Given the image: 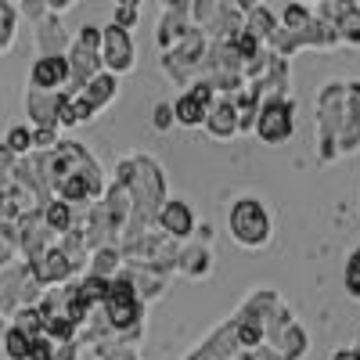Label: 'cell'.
I'll use <instances>...</instances> for the list:
<instances>
[{
  "label": "cell",
  "mask_w": 360,
  "mask_h": 360,
  "mask_svg": "<svg viewBox=\"0 0 360 360\" xmlns=\"http://www.w3.org/2000/svg\"><path fill=\"white\" fill-rule=\"evenodd\" d=\"M227 231L242 249H266L270 234H274V224H270V213L259 198H234L227 209Z\"/></svg>",
  "instance_id": "obj_1"
},
{
  "label": "cell",
  "mask_w": 360,
  "mask_h": 360,
  "mask_svg": "<svg viewBox=\"0 0 360 360\" xmlns=\"http://www.w3.org/2000/svg\"><path fill=\"white\" fill-rule=\"evenodd\" d=\"M252 134L263 144H285L295 134V101L292 98H266V101H259Z\"/></svg>",
  "instance_id": "obj_2"
},
{
  "label": "cell",
  "mask_w": 360,
  "mask_h": 360,
  "mask_svg": "<svg viewBox=\"0 0 360 360\" xmlns=\"http://www.w3.org/2000/svg\"><path fill=\"white\" fill-rule=\"evenodd\" d=\"M98 54H101V69L112 72V76H127L137 65V51H134L130 33L119 29V25H112V22L101 29V51Z\"/></svg>",
  "instance_id": "obj_3"
},
{
  "label": "cell",
  "mask_w": 360,
  "mask_h": 360,
  "mask_svg": "<svg viewBox=\"0 0 360 360\" xmlns=\"http://www.w3.org/2000/svg\"><path fill=\"white\" fill-rule=\"evenodd\" d=\"M159 227L166 238H173V242H180V238H188L195 231V213H191V205L188 202H180V198H169L159 205V213H155Z\"/></svg>",
  "instance_id": "obj_4"
},
{
  "label": "cell",
  "mask_w": 360,
  "mask_h": 360,
  "mask_svg": "<svg viewBox=\"0 0 360 360\" xmlns=\"http://www.w3.org/2000/svg\"><path fill=\"white\" fill-rule=\"evenodd\" d=\"M69 83V62L62 58H37L29 69V86L33 90H65Z\"/></svg>",
  "instance_id": "obj_5"
},
{
  "label": "cell",
  "mask_w": 360,
  "mask_h": 360,
  "mask_svg": "<svg viewBox=\"0 0 360 360\" xmlns=\"http://www.w3.org/2000/svg\"><path fill=\"white\" fill-rule=\"evenodd\" d=\"M72 274H76L72 263L62 256V249H58V245H51V249L40 256V263L33 266V278L40 281V288H58V285H65Z\"/></svg>",
  "instance_id": "obj_6"
},
{
  "label": "cell",
  "mask_w": 360,
  "mask_h": 360,
  "mask_svg": "<svg viewBox=\"0 0 360 360\" xmlns=\"http://www.w3.org/2000/svg\"><path fill=\"white\" fill-rule=\"evenodd\" d=\"M202 127H205V134L213 137V141H231V137H238V112H234L231 98H217L213 105H209Z\"/></svg>",
  "instance_id": "obj_7"
},
{
  "label": "cell",
  "mask_w": 360,
  "mask_h": 360,
  "mask_svg": "<svg viewBox=\"0 0 360 360\" xmlns=\"http://www.w3.org/2000/svg\"><path fill=\"white\" fill-rule=\"evenodd\" d=\"M62 90H33L25 94V112L37 127H58V105H62Z\"/></svg>",
  "instance_id": "obj_8"
},
{
  "label": "cell",
  "mask_w": 360,
  "mask_h": 360,
  "mask_svg": "<svg viewBox=\"0 0 360 360\" xmlns=\"http://www.w3.org/2000/svg\"><path fill=\"white\" fill-rule=\"evenodd\" d=\"M176 270H180L184 278H191V281L209 278V274H213V249H209L205 242L184 245V249L176 252Z\"/></svg>",
  "instance_id": "obj_9"
},
{
  "label": "cell",
  "mask_w": 360,
  "mask_h": 360,
  "mask_svg": "<svg viewBox=\"0 0 360 360\" xmlns=\"http://www.w3.org/2000/svg\"><path fill=\"white\" fill-rule=\"evenodd\" d=\"M69 33L62 29V22H58V15H44L37 22V51L40 58H62L69 51Z\"/></svg>",
  "instance_id": "obj_10"
},
{
  "label": "cell",
  "mask_w": 360,
  "mask_h": 360,
  "mask_svg": "<svg viewBox=\"0 0 360 360\" xmlns=\"http://www.w3.org/2000/svg\"><path fill=\"white\" fill-rule=\"evenodd\" d=\"M188 29H191L188 8H166V11H162V22H159V33H155V40H159L162 54H166V51H173L180 40H184V37H188Z\"/></svg>",
  "instance_id": "obj_11"
},
{
  "label": "cell",
  "mask_w": 360,
  "mask_h": 360,
  "mask_svg": "<svg viewBox=\"0 0 360 360\" xmlns=\"http://www.w3.org/2000/svg\"><path fill=\"white\" fill-rule=\"evenodd\" d=\"M115 94H119V76H112V72H105V69L79 90V98H83L90 108H94V112L108 108V105L115 101Z\"/></svg>",
  "instance_id": "obj_12"
},
{
  "label": "cell",
  "mask_w": 360,
  "mask_h": 360,
  "mask_svg": "<svg viewBox=\"0 0 360 360\" xmlns=\"http://www.w3.org/2000/svg\"><path fill=\"white\" fill-rule=\"evenodd\" d=\"M242 29L266 47V40L274 37V29H278V15L270 11V8H263V4H256L252 11H245V15H242Z\"/></svg>",
  "instance_id": "obj_13"
},
{
  "label": "cell",
  "mask_w": 360,
  "mask_h": 360,
  "mask_svg": "<svg viewBox=\"0 0 360 360\" xmlns=\"http://www.w3.org/2000/svg\"><path fill=\"white\" fill-rule=\"evenodd\" d=\"M169 108H173V123H176V127H188V130L202 127V123H205V112H209L195 94H188V90H184V94H180Z\"/></svg>",
  "instance_id": "obj_14"
},
{
  "label": "cell",
  "mask_w": 360,
  "mask_h": 360,
  "mask_svg": "<svg viewBox=\"0 0 360 360\" xmlns=\"http://www.w3.org/2000/svg\"><path fill=\"white\" fill-rule=\"evenodd\" d=\"M40 220L51 234H65V231H72V205L62 198H47V205L40 209Z\"/></svg>",
  "instance_id": "obj_15"
},
{
  "label": "cell",
  "mask_w": 360,
  "mask_h": 360,
  "mask_svg": "<svg viewBox=\"0 0 360 360\" xmlns=\"http://www.w3.org/2000/svg\"><path fill=\"white\" fill-rule=\"evenodd\" d=\"M119 263H123V256H119V245H105V249H94L90 252V274H98L105 281L115 278Z\"/></svg>",
  "instance_id": "obj_16"
},
{
  "label": "cell",
  "mask_w": 360,
  "mask_h": 360,
  "mask_svg": "<svg viewBox=\"0 0 360 360\" xmlns=\"http://www.w3.org/2000/svg\"><path fill=\"white\" fill-rule=\"evenodd\" d=\"M76 292H79V299L94 310V307H101L105 303V295H108V281L105 278H98V274H86L79 285H76Z\"/></svg>",
  "instance_id": "obj_17"
},
{
  "label": "cell",
  "mask_w": 360,
  "mask_h": 360,
  "mask_svg": "<svg viewBox=\"0 0 360 360\" xmlns=\"http://www.w3.org/2000/svg\"><path fill=\"white\" fill-rule=\"evenodd\" d=\"M76 332H79V328H76L69 317H47V321H44V335H47L54 346H62V342H76Z\"/></svg>",
  "instance_id": "obj_18"
},
{
  "label": "cell",
  "mask_w": 360,
  "mask_h": 360,
  "mask_svg": "<svg viewBox=\"0 0 360 360\" xmlns=\"http://www.w3.org/2000/svg\"><path fill=\"white\" fill-rule=\"evenodd\" d=\"M310 18H314V11H310L307 4H299V0H292V4L281 11L278 25H281V29H292V33H303V29L310 25Z\"/></svg>",
  "instance_id": "obj_19"
},
{
  "label": "cell",
  "mask_w": 360,
  "mask_h": 360,
  "mask_svg": "<svg viewBox=\"0 0 360 360\" xmlns=\"http://www.w3.org/2000/svg\"><path fill=\"white\" fill-rule=\"evenodd\" d=\"M11 328H18L22 335H29V339H37V335H44V317H40V310L37 307H18L15 310V324Z\"/></svg>",
  "instance_id": "obj_20"
},
{
  "label": "cell",
  "mask_w": 360,
  "mask_h": 360,
  "mask_svg": "<svg viewBox=\"0 0 360 360\" xmlns=\"http://www.w3.org/2000/svg\"><path fill=\"white\" fill-rule=\"evenodd\" d=\"M335 33H339V44H346V47H360V8L346 11V15L335 22Z\"/></svg>",
  "instance_id": "obj_21"
},
{
  "label": "cell",
  "mask_w": 360,
  "mask_h": 360,
  "mask_svg": "<svg viewBox=\"0 0 360 360\" xmlns=\"http://www.w3.org/2000/svg\"><path fill=\"white\" fill-rule=\"evenodd\" d=\"M4 144H8V152H11V155L25 159L29 152H33V130H29V127H11Z\"/></svg>",
  "instance_id": "obj_22"
},
{
  "label": "cell",
  "mask_w": 360,
  "mask_h": 360,
  "mask_svg": "<svg viewBox=\"0 0 360 360\" xmlns=\"http://www.w3.org/2000/svg\"><path fill=\"white\" fill-rule=\"evenodd\" d=\"M29 335H22L18 328H8L4 332V353H8V360H29Z\"/></svg>",
  "instance_id": "obj_23"
},
{
  "label": "cell",
  "mask_w": 360,
  "mask_h": 360,
  "mask_svg": "<svg viewBox=\"0 0 360 360\" xmlns=\"http://www.w3.org/2000/svg\"><path fill=\"white\" fill-rule=\"evenodd\" d=\"M58 144V127H37L33 130V152H51Z\"/></svg>",
  "instance_id": "obj_24"
},
{
  "label": "cell",
  "mask_w": 360,
  "mask_h": 360,
  "mask_svg": "<svg viewBox=\"0 0 360 360\" xmlns=\"http://www.w3.org/2000/svg\"><path fill=\"white\" fill-rule=\"evenodd\" d=\"M72 44H79L86 51H101V29L98 25H79V33H76Z\"/></svg>",
  "instance_id": "obj_25"
},
{
  "label": "cell",
  "mask_w": 360,
  "mask_h": 360,
  "mask_svg": "<svg viewBox=\"0 0 360 360\" xmlns=\"http://www.w3.org/2000/svg\"><path fill=\"white\" fill-rule=\"evenodd\" d=\"M29 360H54V342L47 335H37L29 342Z\"/></svg>",
  "instance_id": "obj_26"
},
{
  "label": "cell",
  "mask_w": 360,
  "mask_h": 360,
  "mask_svg": "<svg viewBox=\"0 0 360 360\" xmlns=\"http://www.w3.org/2000/svg\"><path fill=\"white\" fill-rule=\"evenodd\" d=\"M152 127H155L159 134H166V130L173 127V108H169L166 101H159V105H155V112H152Z\"/></svg>",
  "instance_id": "obj_27"
},
{
  "label": "cell",
  "mask_w": 360,
  "mask_h": 360,
  "mask_svg": "<svg viewBox=\"0 0 360 360\" xmlns=\"http://www.w3.org/2000/svg\"><path fill=\"white\" fill-rule=\"evenodd\" d=\"M137 18H141V11H137V8H115L112 25H119V29H127V33H130V29L137 25Z\"/></svg>",
  "instance_id": "obj_28"
},
{
  "label": "cell",
  "mask_w": 360,
  "mask_h": 360,
  "mask_svg": "<svg viewBox=\"0 0 360 360\" xmlns=\"http://www.w3.org/2000/svg\"><path fill=\"white\" fill-rule=\"evenodd\" d=\"M22 15H29L33 22H40L44 15H51V11H47V0H22Z\"/></svg>",
  "instance_id": "obj_29"
},
{
  "label": "cell",
  "mask_w": 360,
  "mask_h": 360,
  "mask_svg": "<svg viewBox=\"0 0 360 360\" xmlns=\"http://www.w3.org/2000/svg\"><path fill=\"white\" fill-rule=\"evenodd\" d=\"M54 360H79L76 342H62V346H54Z\"/></svg>",
  "instance_id": "obj_30"
},
{
  "label": "cell",
  "mask_w": 360,
  "mask_h": 360,
  "mask_svg": "<svg viewBox=\"0 0 360 360\" xmlns=\"http://www.w3.org/2000/svg\"><path fill=\"white\" fill-rule=\"evenodd\" d=\"M346 292L353 299H360V274H356V270H349V266H346Z\"/></svg>",
  "instance_id": "obj_31"
},
{
  "label": "cell",
  "mask_w": 360,
  "mask_h": 360,
  "mask_svg": "<svg viewBox=\"0 0 360 360\" xmlns=\"http://www.w3.org/2000/svg\"><path fill=\"white\" fill-rule=\"evenodd\" d=\"M332 360H360V349H339Z\"/></svg>",
  "instance_id": "obj_32"
},
{
  "label": "cell",
  "mask_w": 360,
  "mask_h": 360,
  "mask_svg": "<svg viewBox=\"0 0 360 360\" xmlns=\"http://www.w3.org/2000/svg\"><path fill=\"white\" fill-rule=\"evenodd\" d=\"M349 270H356V274H360V245L353 249V256H349V263H346Z\"/></svg>",
  "instance_id": "obj_33"
},
{
  "label": "cell",
  "mask_w": 360,
  "mask_h": 360,
  "mask_svg": "<svg viewBox=\"0 0 360 360\" xmlns=\"http://www.w3.org/2000/svg\"><path fill=\"white\" fill-rule=\"evenodd\" d=\"M115 8H141V0H115Z\"/></svg>",
  "instance_id": "obj_34"
},
{
  "label": "cell",
  "mask_w": 360,
  "mask_h": 360,
  "mask_svg": "<svg viewBox=\"0 0 360 360\" xmlns=\"http://www.w3.org/2000/svg\"><path fill=\"white\" fill-rule=\"evenodd\" d=\"M299 4H303V0H299Z\"/></svg>",
  "instance_id": "obj_35"
}]
</instances>
